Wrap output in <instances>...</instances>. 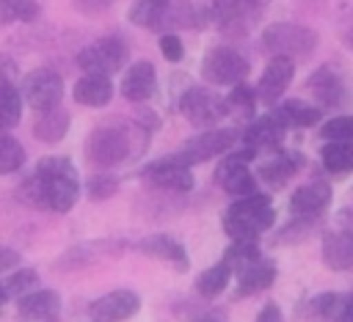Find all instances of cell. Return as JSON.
<instances>
[{
  "label": "cell",
  "instance_id": "6da1fadb",
  "mask_svg": "<svg viewBox=\"0 0 353 322\" xmlns=\"http://www.w3.org/2000/svg\"><path fill=\"white\" fill-rule=\"evenodd\" d=\"M146 140L149 132L135 121H102L85 140V157L97 168H113L127 162L130 157H138L146 149Z\"/></svg>",
  "mask_w": 353,
  "mask_h": 322
},
{
  "label": "cell",
  "instance_id": "7a4b0ae2",
  "mask_svg": "<svg viewBox=\"0 0 353 322\" xmlns=\"http://www.w3.org/2000/svg\"><path fill=\"white\" fill-rule=\"evenodd\" d=\"M276 220V209L270 206V198L265 193H251L245 198H237L223 212V231L234 242H256L262 231H268Z\"/></svg>",
  "mask_w": 353,
  "mask_h": 322
},
{
  "label": "cell",
  "instance_id": "3957f363",
  "mask_svg": "<svg viewBox=\"0 0 353 322\" xmlns=\"http://www.w3.org/2000/svg\"><path fill=\"white\" fill-rule=\"evenodd\" d=\"M262 47L273 55H287V58H309L317 47V33L306 25L298 22H276L268 25L262 33Z\"/></svg>",
  "mask_w": 353,
  "mask_h": 322
},
{
  "label": "cell",
  "instance_id": "277c9868",
  "mask_svg": "<svg viewBox=\"0 0 353 322\" xmlns=\"http://www.w3.org/2000/svg\"><path fill=\"white\" fill-rule=\"evenodd\" d=\"M256 157V149L245 146L234 154H226L221 160V165L215 168V182L234 198H245L251 193H256V176L248 171V162Z\"/></svg>",
  "mask_w": 353,
  "mask_h": 322
},
{
  "label": "cell",
  "instance_id": "5b68a950",
  "mask_svg": "<svg viewBox=\"0 0 353 322\" xmlns=\"http://www.w3.org/2000/svg\"><path fill=\"white\" fill-rule=\"evenodd\" d=\"M248 74V61L232 47H212L201 61V77L210 85H237Z\"/></svg>",
  "mask_w": 353,
  "mask_h": 322
},
{
  "label": "cell",
  "instance_id": "8992f818",
  "mask_svg": "<svg viewBox=\"0 0 353 322\" xmlns=\"http://www.w3.org/2000/svg\"><path fill=\"white\" fill-rule=\"evenodd\" d=\"M127 63V44L119 36H108L99 39L94 44H88L80 55H77V66L85 74H113Z\"/></svg>",
  "mask_w": 353,
  "mask_h": 322
},
{
  "label": "cell",
  "instance_id": "52a82bcc",
  "mask_svg": "<svg viewBox=\"0 0 353 322\" xmlns=\"http://www.w3.org/2000/svg\"><path fill=\"white\" fill-rule=\"evenodd\" d=\"M179 113L193 124V127H215L226 113L229 105L210 88H188L179 99Z\"/></svg>",
  "mask_w": 353,
  "mask_h": 322
},
{
  "label": "cell",
  "instance_id": "ba28073f",
  "mask_svg": "<svg viewBox=\"0 0 353 322\" xmlns=\"http://www.w3.org/2000/svg\"><path fill=\"white\" fill-rule=\"evenodd\" d=\"M22 96L25 102L44 113V110H52L61 105V96H63V80L61 74H55L52 69H36L30 74H25L22 80Z\"/></svg>",
  "mask_w": 353,
  "mask_h": 322
},
{
  "label": "cell",
  "instance_id": "9c48e42d",
  "mask_svg": "<svg viewBox=\"0 0 353 322\" xmlns=\"http://www.w3.org/2000/svg\"><path fill=\"white\" fill-rule=\"evenodd\" d=\"M141 176L146 182H152L154 187L160 190H168V193H188L193 187V173H190V165L179 157V154H171V157H163L152 165H146L141 171Z\"/></svg>",
  "mask_w": 353,
  "mask_h": 322
},
{
  "label": "cell",
  "instance_id": "30bf717a",
  "mask_svg": "<svg viewBox=\"0 0 353 322\" xmlns=\"http://www.w3.org/2000/svg\"><path fill=\"white\" fill-rule=\"evenodd\" d=\"M234 140H237V132H234V129H207V132H199L196 138H190V140L182 146L179 157H182L188 165H193V162H207V160H212V157L229 151V149L234 146Z\"/></svg>",
  "mask_w": 353,
  "mask_h": 322
},
{
  "label": "cell",
  "instance_id": "8fae6325",
  "mask_svg": "<svg viewBox=\"0 0 353 322\" xmlns=\"http://www.w3.org/2000/svg\"><path fill=\"white\" fill-rule=\"evenodd\" d=\"M295 77V61L287 55H273L270 63L265 66L259 85H256V96L265 105H276V99H281V94L287 91V85Z\"/></svg>",
  "mask_w": 353,
  "mask_h": 322
},
{
  "label": "cell",
  "instance_id": "7c38bea8",
  "mask_svg": "<svg viewBox=\"0 0 353 322\" xmlns=\"http://www.w3.org/2000/svg\"><path fill=\"white\" fill-rule=\"evenodd\" d=\"M309 91L320 107H342L350 102V88H347L345 77L331 66H320L309 77Z\"/></svg>",
  "mask_w": 353,
  "mask_h": 322
},
{
  "label": "cell",
  "instance_id": "4fadbf2b",
  "mask_svg": "<svg viewBox=\"0 0 353 322\" xmlns=\"http://www.w3.org/2000/svg\"><path fill=\"white\" fill-rule=\"evenodd\" d=\"M141 308V297L132 289H116L91 303V316L97 322H124L135 316Z\"/></svg>",
  "mask_w": 353,
  "mask_h": 322
},
{
  "label": "cell",
  "instance_id": "5bb4252c",
  "mask_svg": "<svg viewBox=\"0 0 353 322\" xmlns=\"http://www.w3.org/2000/svg\"><path fill=\"white\" fill-rule=\"evenodd\" d=\"M331 204V187L328 182H309L303 187H298L290 198V212L295 217H309L317 220Z\"/></svg>",
  "mask_w": 353,
  "mask_h": 322
},
{
  "label": "cell",
  "instance_id": "9a60e30c",
  "mask_svg": "<svg viewBox=\"0 0 353 322\" xmlns=\"http://www.w3.org/2000/svg\"><path fill=\"white\" fill-rule=\"evenodd\" d=\"M323 261L334 272L353 270V228H336L323 237Z\"/></svg>",
  "mask_w": 353,
  "mask_h": 322
},
{
  "label": "cell",
  "instance_id": "2e32d148",
  "mask_svg": "<svg viewBox=\"0 0 353 322\" xmlns=\"http://www.w3.org/2000/svg\"><path fill=\"white\" fill-rule=\"evenodd\" d=\"M157 88V72H154V63L149 61H135L127 72H124V80H121V94L124 99L130 102H146Z\"/></svg>",
  "mask_w": 353,
  "mask_h": 322
},
{
  "label": "cell",
  "instance_id": "e0dca14e",
  "mask_svg": "<svg viewBox=\"0 0 353 322\" xmlns=\"http://www.w3.org/2000/svg\"><path fill=\"white\" fill-rule=\"evenodd\" d=\"M287 129H290V127L270 110L268 116L256 118V121L245 129L243 140H245V146H251V149H256V151H262V149H279Z\"/></svg>",
  "mask_w": 353,
  "mask_h": 322
},
{
  "label": "cell",
  "instance_id": "ac0fdd59",
  "mask_svg": "<svg viewBox=\"0 0 353 322\" xmlns=\"http://www.w3.org/2000/svg\"><path fill=\"white\" fill-rule=\"evenodd\" d=\"M72 96L77 105H88V107H105L113 96V83L108 74H83L74 88Z\"/></svg>",
  "mask_w": 353,
  "mask_h": 322
},
{
  "label": "cell",
  "instance_id": "d6986e66",
  "mask_svg": "<svg viewBox=\"0 0 353 322\" xmlns=\"http://www.w3.org/2000/svg\"><path fill=\"white\" fill-rule=\"evenodd\" d=\"M138 250L141 253H146V256H152V259H163V261H171L176 270H188V253H185V248L174 239V237H168V234H152V237H143L141 242H138Z\"/></svg>",
  "mask_w": 353,
  "mask_h": 322
},
{
  "label": "cell",
  "instance_id": "ffe728a7",
  "mask_svg": "<svg viewBox=\"0 0 353 322\" xmlns=\"http://www.w3.org/2000/svg\"><path fill=\"white\" fill-rule=\"evenodd\" d=\"M61 311V297L52 289H36L19 297V314L39 322H52Z\"/></svg>",
  "mask_w": 353,
  "mask_h": 322
},
{
  "label": "cell",
  "instance_id": "44dd1931",
  "mask_svg": "<svg viewBox=\"0 0 353 322\" xmlns=\"http://www.w3.org/2000/svg\"><path fill=\"white\" fill-rule=\"evenodd\" d=\"M301 165H303V157L298 151H276L270 160H265L259 165V176L270 187H284L290 182V176H295V171Z\"/></svg>",
  "mask_w": 353,
  "mask_h": 322
},
{
  "label": "cell",
  "instance_id": "7402d4cb",
  "mask_svg": "<svg viewBox=\"0 0 353 322\" xmlns=\"http://www.w3.org/2000/svg\"><path fill=\"white\" fill-rule=\"evenodd\" d=\"M44 184H47V201H50V209L52 212H69L77 204V195H80L77 173H69V176H47Z\"/></svg>",
  "mask_w": 353,
  "mask_h": 322
},
{
  "label": "cell",
  "instance_id": "603a6c76",
  "mask_svg": "<svg viewBox=\"0 0 353 322\" xmlns=\"http://www.w3.org/2000/svg\"><path fill=\"white\" fill-rule=\"evenodd\" d=\"M69 124H72L69 113H66L63 107H52V110L39 113V118H36V124H33V135H36V140H41V143H58V140L66 135Z\"/></svg>",
  "mask_w": 353,
  "mask_h": 322
},
{
  "label": "cell",
  "instance_id": "cb8c5ba5",
  "mask_svg": "<svg viewBox=\"0 0 353 322\" xmlns=\"http://www.w3.org/2000/svg\"><path fill=\"white\" fill-rule=\"evenodd\" d=\"M276 281V264L268 259H256L254 264H248L245 270L237 272V283H240V294H254L268 289Z\"/></svg>",
  "mask_w": 353,
  "mask_h": 322
},
{
  "label": "cell",
  "instance_id": "d4e9b609",
  "mask_svg": "<svg viewBox=\"0 0 353 322\" xmlns=\"http://www.w3.org/2000/svg\"><path fill=\"white\" fill-rule=\"evenodd\" d=\"M345 308V297L336 292H323L317 297H312L303 305V316L306 322H339V314Z\"/></svg>",
  "mask_w": 353,
  "mask_h": 322
},
{
  "label": "cell",
  "instance_id": "484cf974",
  "mask_svg": "<svg viewBox=\"0 0 353 322\" xmlns=\"http://www.w3.org/2000/svg\"><path fill=\"white\" fill-rule=\"evenodd\" d=\"M287 127H314L323 116L320 105H309V102H301V99H287L281 102L276 110H273Z\"/></svg>",
  "mask_w": 353,
  "mask_h": 322
},
{
  "label": "cell",
  "instance_id": "4316f807",
  "mask_svg": "<svg viewBox=\"0 0 353 322\" xmlns=\"http://www.w3.org/2000/svg\"><path fill=\"white\" fill-rule=\"evenodd\" d=\"M320 162L328 173H350L353 171V143L347 140H328L323 149H320Z\"/></svg>",
  "mask_w": 353,
  "mask_h": 322
},
{
  "label": "cell",
  "instance_id": "83f0119b",
  "mask_svg": "<svg viewBox=\"0 0 353 322\" xmlns=\"http://www.w3.org/2000/svg\"><path fill=\"white\" fill-rule=\"evenodd\" d=\"M171 0H135L130 6V22H135L138 28H160L165 14H168Z\"/></svg>",
  "mask_w": 353,
  "mask_h": 322
},
{
  "label": "cell",
  "instance_id": "f1b7e54d",
  "mask_svg": "<svg viewBox=\"0 0 353 322\" xmlns=\"http://www.w3.org/2000/svg\"><path fill=\"white\" fill-rule=\"evenodd\" d=\"M229 278H232V267L226 261H218L212 267H207L199 278H196V292L201 297H218L226 286H229Z\"/></svg>",
  "mask_w": 353,
  "mask_h": 322
},
{
  "label": "cell",
  "instance_id": "f546056e",
  "mask_svg": "<svg viewBox=\"0 0 353 322\" xmlns=\"http://www.w3.org/2000/svg\"><path fill=\"white\" fill-rule=\"evenodd\" d=\"M22 116V94L14 83L0 85V129H11Z\"/></svg>",
  "mask_w": 353,
  "mask_h": 322
},
{
  "label": "cell",
  "instance_id": "4dcf8cb0",
  "mask_svg": "<svg viewBox=\"0 0 353 322\" xmlns=\"http://www.w3.org/2000/svg\"><path fill=\"white\" fill-rule=\"evenodd\" d=\"M22 162H25L22 143L6 129H0V173H14L22 168Z\"/></svg>",
  "mask_w": 353,
  "mask_h": 322
},
{
  "label": "cell",
  "instance_id": "1f68e13d",
  "mask_svg": "<svg viewBox=\"0 0 353 322\" xmlns=\"http://www.w3.org/2000/svg\"><path fill=\"white\" fill-rule=\"evenodd\" d=\"M39 14L36 0H0V22H33Z\"/></svg>",
  "mask_w": 353,
  "mask_h": 322
},
{
  "label": "cell",
  "instance_id": "d6a6232c",
  "mask_svg": "<svg viewBox=\"0 0 353 322\" xmlns=\"http://www.w3.org/2000/svg\"><path fill=\"white\" fill-rule=\"evenodd\" d=\"M256 259H262L256 242H234V239H232V245L226 248V256H223V261L232 267V272L245 270V267L254 264Z\"/></svg>",
  "mask_w": 353,
  "mask_h": 322
},
{
  "label": "cell",
  "instance_id": "836d02e7",
  "mask_svg": "<svg viewBox=\"0 0 353 322\" xmlns=\"http://www.w3.org/2000/svg\"><path fill=\"white\" fill-rule=\"evenodd\" d=\"M19 201L28 204V206H36V209H50V201H47V184L39 173L28 176L19 187Z\"/></svg>",
  "mask_w": 353,
  "mask_h": 322
},
{
  "label": "cell",
  "instance_id": "e575fe53",
  "mask_svg": "<svg viewBox=\"0 0 353 322\" xmlns=\"http://www.w3.org/2000/svg\"><path fill=\"white\" fill-rule=\"evenodd\" d=\"M320 135L325 140H347V143H353V116L345 113V116H334V118L323 121Z\"/></svg>",
  "mask_w": 353,
  "mask_h": 322
},
{
  "label": "cell",
  "instance_id": "d590c367",
  "mask_svg": "<svg viewBox=\"0 0 353 322\" xmlns=\"http://www.w3.org/2000/svg\"><path fill=\"white\" fill-rule=\"evenodd\" d=\"M33 286H39V275H36V270H30V267L17 270V272H14V275H8V281H6V292H8V294H14V297L28 294Z\"/></svg>",
  "mask_w": 353,
  "mask_h": 322
},
{
  "label": "cell",
  "instance_id": "8d00e7d4",
  "mask_svg": "<svg viewBox=\"0 0 353 322\" xmlns=\"http://www.w3.org/2000/svg\"><path fill=\"white\" fill-rule=\"evenodd\" d=\"M256 88H251V85H245V83H237V85H232V94L226 96V105L229 107H234V110H240V113H251L254 110V105H256Z\"/></svg>",
  "mask_w": 353,
  "mask_h": 322
},
{
  "label": "cell",
  "instance_id": "74e56055",
  "mask_svg": "<svg viewBox=\"0 0 353 322\" xmlns=\"http://www.w3.org/2000/svg\"><path fill=\"white\" fill-rule=\"evenodd\" d=\"M85 190H88V198H91V201H105V198H110V195L119 190V179H116V176L97 173V176L88 179Z\"/></svg>",
  "mask_w": 353,
  "mask_h": 322
},
{
  "label": "cell",
  "instance_id": "f35d334b",
  "mask_svg": "<svg viewBox=\"0 0 353 322\" xmlns=\"http://www.w3.org/2000/svg\"><path fill=\"white\" fill-rule=\"evenodd\" d=\"M312 226H314V220H309V217H295L290 226H284L281 231H279V242L281 245H292V242H301L303 237H309L312 234Z\"/></svg>",
  "mask_w": 353,
  "mask_h": 322
},
{
  "label": "cell",
  "instance_id": "ab89813d",
  "mask_svg": "<svg viewBox=\"0 0 353 322\" xmlns=\"http://www.w3.org/2000/svg\"><path fill=\"white\" fill-rule=\"evenodd\" d=\"M36 173L47 179V176H69V173H77V171H74L72 160H66V157H44V160H39Z\"/></svg>",
  "mask_w": 353,
  "mask_h": 322
},
{
  "label": "cell",
  "instance_id": "60d3db41",
  "mask_svg": "<svg viewBox=\"0 0 353 322\" xmlns=\"http://www.w3.org/2000/svg\"><path fill=\"white\" fill-rule=\"evenodd\" d=\"M160 52H163V58L171 61V63H179V61L185 58V47H182V41H179V36H174V33L160 36Z\"/></svg>",
  "mask_w": 353,
  "mask_h": 322
},
{
  "label": "cell",
  "instance_id": "b9f144b4",
  "mask_svg": "<svg viewBox=\"0 0 353 322\" xmlns=\"http://www.w3.org/2000/svg\"><path fill=\"white\" fill-rule=\"evenodd\" d=\"M116 0H72V6L85 14V17H97V14H105Z\"/></svg>",
  "mask_w": 353,
  "mask_h": 322
},
{
  "label": "cell",
  "instance_id": "7bdbcfd3",
  "mask_svg": "<svg viewBox=\"0 0 353 322\" xmlns=\"http://www.w3.org/2000/svg\"><path fill=\"white\" fill-rule=\"evenodd\" d=\"M256 322H284V314H281V308H279L276 303H268V305L256 314Z\"/></svg>",
  "mask_w": 353,
  "mask_h": 322
},
{
  "label": "cell",
  "instance_id": "ee69618b",
  "mask_svg": "<svg viewBox=\"0 0 353 322\" xmlns=\"http://www.w3.org/2000/svg\"><path fill=\"white\" fill-rule=\"evenodd\" d=\"M17 264H19V253L11 250V248H3V245H0V272L11 270V267H17Z\"/></svg>",
  "mask_w": 353,
  "mask_h": 322
},
{
  "label": "cell",
  "instance_id": "f6af8a7d",
  "mask_svg": "<svg viewBox=\"0 0 353 322\" xmlns=\"http://www.w3.org/2000/svg\"><path fill=\"white\" fill-rule=\"evenodd\" d=\"M17 74V69H14V61L8 58V55H3L0 52V85L3 83H11V77Z\"/></svg>",
  "mask_w": 353,
  "mask_h": 322
},
{
  "label": "cell",
  "instance_id": "bcb514c9",
  "mask_svg": "<svg viewBox=\"0 0 353 322\" xmlns=\"http://www.w3.org/2000/svg\"><path fill=\"white\" fill-rule=\"evenodd\" d=\"M193 322H226V311L210 308V311H201L199 316H193Z\"/></svg>",
  "mask_w": 353,
  "mask_h": 322
},
{
  "label": "cell",
  "instance_id": "7dc6e473",
  "mask_svg": "<svg viewBox=\"0 0 353 322\" xmlns=\"http://www.w3.org/2000/svg\"><path fill=\"white\" fill-rule=\"evenodd\" d=\"M339 322H353V292L345 297V308L339 314Z\"/></svg>",
  "mask_w": 353,
  "mask_h": 322
},
{
  "label": "cell",
  "instance_id": "c3c4849f",
  "mask_svg": "<svg viewBox=\"0 0 353 322\" xmlns=\"http://www.w3.org/2000/svg\"><path fill=\"white\" fill-rule=\"evenodd\" d=\"M245 3H248V6H254V8H262V6H268L270 0H245Z\"/></svg>",
  "mask_w": 353,
  "mask_h": 322
},
{
  "label": "cell",
  "instance_id": "681fc988",
  "mask_svg": "<svg viewBox=\"0 0 353 322\" xmlns=\"http://www.w3.org/2000/svg\"><path fill=\"white\" fill-rule=\"evenodd\" d=\"M345 41H347V47H350V50H353V28H350V30H347V33H345Z\"/></svg>",
  "mask_w": 353,
  "mask_h": 322
},
{
  "label": "cell",
  "instance_id": "f907efd6",
  "mask_svg": "<svg viewBox=\"0 0 353 322\" xmlns=\"http://www.w3.org/2000/svg\"><path fill=\"white\" fill-rule=\"evenodd\" d=\"M6 297H8V292H6V283H0V305L6 303Z\"/></svg>",
  "mask_w": 353,
  "mask_h": 322
}]
</instances>
